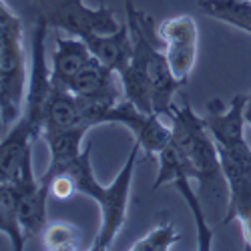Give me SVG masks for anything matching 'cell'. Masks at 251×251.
Masks as SVG:
<instances>
[{
	"label": "cell",
	"instance_id": "6da1fadb",
	"mask_svg": "<svg viewBox=\"0 0 251 251\" xmlns=\"http://www.w3.org/2000/svg\"><path fill=\"white\" fill-rule=\"evenodd\" d=\"M167 119L171 121V141L183 159L187 173L199 185L197 193L201 201L207 203L209 209L221 211L225 207L227 211L229 191L221 167L219 149L211 133L207 131L203 117H199L191 109V102L185 97L181 107L173 104Z\"/></svg>",
	"mask_w": 251,
	"mask_h": 251
},
{
	"label": "cell",
	"instance_id": "7a4b0ae2",
	"mask_svg": "<svg viewBox=\"0 0 251 251\" xmlns=\"http://www.w3.org/2000/svg\"><path fill=\"white\" fill-rule=\"evenodd\" d=\"M91 149L93 143L89 141L87 147L82 149V153L67 167L62 173H69L76 185V191L80 195H87L99 203L100 209V227L97 239L93 243L95 251L109 249L117 235L121 233V229L125 227L127 221V209H129V199H131V187H133V177H135V167L139 153L143 147L135 141L133 149L121 167V171L117 173L115 181L111 185H100L93 173V165H91ZM60 175V173H58Z\"/></svg>",
	"mask_w": 251,
	"mask_h": 251
},
{
	"label": "cell",
	"instance_id": "3957f363",
	"mask_svg": "<svg viewBox=\"0 0 251 251\" xmlns=\"http://www.w3.org/2000/svg\"><path fill=\"white\" fill-rule=\"evenodd\" d=\"M28 65L20 20L0 0V119L2 135L20 119L28 95Z\"/></svg>",
	"mask_w": 251,
	"mask_h": 251
},
{
	"label": "cell",
	"instance_id": "277c9868",
	"mask_svg": "<svg viewBox=\"0 0 251 251\" xmlns=\"http://www.w3.org/2000/svg\"><path fill=\"white\" fill-rule=\"evenodd\" d=\"M227 181V211L223 225L237 221L245 249H251V147L247 139L217 145Z\"/></svg>",
	"mask_w": 251,
	"mask_h": 251
},
{
	"label": "cell",
	"instance_id": "5b68a950",
	"mask_svg": "<svg viewBox=\"0 0 251 251\" xmlns=\"http://www.w3.org/2000/svg\"><path fill=\"white\" fill-rule=\"evenodd\" d=\"M36 18L49 28L65 30L78 38L109 34L121 28L111 6L89 8L85 0H36Z\"/></svg>",
	"mask_w": 251,
	"mask_h": 251
},
{
	"label": "cell",
	"instance_id": "8992f818",
	"mask_svg": "<svg viewBox=\"0 0 251 251\" xmlns=\"http://www.w3.org/2000/svg\"><path fill=\"white\" fill-rule=\"evenodd\" d=\"M157 161H159V173H157V179L153 183V189H159V187L171 183L181 193V197L185 199L187 207H189V211L195 219L197 249H201V251L213 249V229H211V225H209L207 211L203 209V201H201L199 193H195V189L191 187V175L187 173L183 159H181L177 147L173 145V141L159 153Z\"/></svg>",
	"mask_w": 251,
	"mask_h": 251
},
{
	"label": "cell",
	"instance_id": "52a82bcc",
	"mask_svg": "<svg viewBox=\"0 0 251 251\" xmlns=\"http://www.w3.org/2000/svg\"><path fill=\"white\" fill-rule=\"evenodd\" d=\"M107 123H117L127 127L133 135L135 141L143 147V151L149 157H159V153L171 143V127L161 121V115L157 113H143L137 109L131 100H121L113 107H102L99 113V125Z\"/></svg>",
	"mask_w": 251,
	"mask_h": 251
},
{
	"label": "cell",
	"instance_id": "ba28073f",
	"mask_svg": "<svg viewBox=\"0 0 251 251\" xmlns=\"http://www.w3.org/2000/svg\"><path fill=\"white\" fill-rule=\"evenodd\" d=\"M159 34H161L165 54L171 65L173 75L177 76L179 82L187 85L197 60L199 28L195 18L189 14L167 18L159 26Z\"/></svg>",
	"mask_w": 251,
	"mask_h": 251
},
{
	"label": "cell",
	"instance_id": "9c48e42d",
	"mask_svg": "<svg viewBox=\"0 0 251 251\" xmlns=\"http://www.w3.org/2000/svg\"><path fill=\"white\" fill-rule=\"evenodd\" d=\"M69 89L82 100L102 104V107H113L125 100L121 75L100 62L97 56H93L89 65L73 78Z\"/></svg>",
	"mask_w": 251,
	"mask_h": 251
},
{
	"label": "cell",
	"instance_id": "30bf717a",
	"mask_svg": "<svg viewBox=\"0 0 251 251\" xmlns=\"http://www.w3.org/2000/svg\"><path fill=\"white\" fill-rule=\"evenodd\" d=\"M12 183L18 193L20 223H23L26 239L43 235L47 227V199L50 197V189L34 177L32 161L23 167L18 179H14Z\"/></svg>",
	"mask_w": 251,
	"mask_h": 251
},
{
	"label": "cell",
	"instance_id": "8fae6325",
	"mask_svg": "<svg viewBox=\"0 0 251 251\" xmlns=\"http://www.w3.org/2000/svg\"><path fill=\"white\" fill-rule=\"evenodd\" d=\"M245 102L247 95H235L229 107H223V102L217 99L209 102L203 123L217 145L245 139Z\"/></svg>",
	"mask_w": 251,
	"mask_h": 251
},
{
	"label": "cell",
	"instance_id": "7c38bea8",
	"mask_svg": "<svg viewBox=\"0 0 251 251\" xmlns=\"http://www.w3.org/2000/svg\"><path fill=\"white\" fill-rule=\"evenodd\" d=\"M95 54L89 45L78 36H56L54 52L50 60V80L56 87H65L73 82V78L85 69Z\"/></svg>",
	"mask_w": 251,
	"mask_h": 251
},
{
	"label": "cell",
	"instance_id": "4fadbf2b",
	"mask_svg": "<svg viewBox=\"0 0 251 251\" xmlns=\"http://www.w3.org/2000/svg\"><path fill=\"white\" fill-rule=\"evenodd\" d=\"M87 127H73V129H54V131H45L43 137L47 141V147L50 151V161L49 169L43 177H38L40 183L49 187L50 179L62 173L67 167L82 153L80 143L87 135Z\"/></svg>",
	"mask_w": 251,
	"mask_h": 251
},
{
	"label": "cell",
	"instance_id": "5bb4252c",
	"mask_svg": "<svg viewBox=\"0 0 251 251\" xmlns=\"http://www.w3.org/2000/svg\"><path fill=\"white\" fill-rule=\"evenodd\" d=\"M82 40L89 45L91 52L100 62H104V65L111 67L117 73H121L125 67H127L131 56H133V38H131V30H129L127 23L121 25V28L115 32L93 34V36H87Z\"/></svg>",
	"mask_w": 251,
	"mask_h": 251
},
{
	"label": "cell",
	"instance_id": "9a60e30c",
	"mask_svg": "<svg viewBox=\"0 0 251 251\" xmlns=\"http://www.w3.org/2000/svg\"><path fill=\"white\" fill-rule=\"evenodd\" d=\"M0 231L4 237L10 239L12 249L23 251L25 249V229L20 223V211H18V193L12 181L0 179Z\"/></svg>",
	"mask_w": 251,
	"mask_h": 251
},
{
	"label": "cell",
	"instance_id": "2e32d148",
	"mask_svg": "<svg viewBox=\"0 0 251 251\" xmlns=\"http://www.w3.org/2000/svg\"><path fill=\"white\" fill-rule=\"evenodd\" d=\"M197 4L207 16L251 34V0H197Z\"/></svg>",
	"mask_w": 251,
	"mask_h": 251
},
{
	"label": "cell",
	"instance_id": "e0dca14e",
	"mask_svg": "<svg viewBox=\"0 0 251 251\" xmlns=\"http://www.w3.org/2000/svg\"><path fill=\"white\" fill-rule=\"evenodd\" d=\"M179 241V231L171 221H163L157 227H153L151 231L137 239L129 249L131 251H169L177 245Z\"/></svg>",
	"mask_w": 251,
	"mask_h": 251
},
{
	"label": "cell",
	"instance_id": "ac0fdd59",
	"mask_svg": "<svg viewBox=\"0 0 251 251\" xmlns=\"http://www.w3.org/2000/svg\"><path fill=\"white\" fill-rule=\"evenodd\" d=\"M43 243L50 251H73L78 249L80 229L67 221H56L43 231Z\"/></svg>",
	"mask_w": 251,
	"mask_h": 251
},
{
	"label": "cell",
	"instance_id": "d6986e66",
	"mask_svg": "<svg viewBox=\"0 0 251 251\" xmlns=\"http://www.w3.org/2000/svg\"><path fill=\"white\" fill-rule=\"evenodd\" d=\"M49 189H50V197H54L58 201H69L71 197H75L78 193L76 185L69 173H60V175L52 177L49 183Z\"/></svg>",
	"mask_w": 251,
	"mask_h": 251
},
{
	"label": "cell",
	"instance_id": "ffe728a7",
	"mask_svg": "<svg viewBox=\"0 0 251 251\" xmlns=\"http://www.w3.org/2000/svg\"><path fill=\"white\" fill-rule=\"evenodd\" d=\"M245 121L251 127V95H247V102H245Z\"/></svg>",
	"mask_w": 251,
	"mask_h": 251
}]
</instances>
